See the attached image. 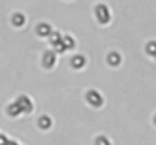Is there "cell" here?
I'll list each match as a JSON object with an SVG mask.
<instances>
[{
	"label": "cell",
	"instance_id": "cell-1",
	"mask_svg": "<svg viewBox=\"0 0 156 145\" xmlns=\"http://www.w3.org/2000/svg\"><path fill=\"white\" fill-rule=\"evenodd\" d=\"M17 105H19V109H20L22 112H31V109H32V104H31L29 98H26V96H22V98L17 101Z\"/></svg>",
	"mask_w": 156,
	"mask_h": 145
},
{
	"label": "cell",
	"instance_id": "cell-2",
	"mask_svg": "<svg viewBox=\"0 0 156 145\" xmlns=\"http://www.w3.org/2000/svg\"><path fill=\"white\" fill-rule=\"evenodd\" d=\"M87 101L92 104V105H101V102H103V99H101V96H100V93L98 92H89L87 93Z\"/></svg>",
	"mask_w": 156,
	"mask_h": 145
},
{
	"label": "cell",
	"instance_id": "cell-3",
	"mask_svg": "<svg viewBox=\"0 0 156 145\" xmlns=\"http://www.w3.org/2000/svg\"><path fill=\"white\" fill-rule=\"evenodd\" d=\"M97 17L100 19V22L106 23V22L109 20V17H110V16H109V12H107V8H106V6H103V5H101V6H98V8H97Z\"/></svg>",
	"mask_w": 156,
	"mask_h": 145
},
{
	"label": "cell",
	"instance_id": "cell-4",
	"mask_svg": "<svg viewBox=\"0 0 156 145\" xmlns=\"http://www.w3.org/2000/svg\"><path fill=\"white\" fill-rule=\"evenodd\" d=\"M54 61H55V55H54L52 52H48V54L44 55V66L51 67V66L54 64Z\"/></svg>",
	"mask_w": 156,
	"mask_h": 145
},
{
	"label": "cell",
	"instance_id": "cell-5",
	"mask_svg": "<svg viewBox=\"0 0 156 145\" xmlns=\"http://www.w3.org/2000/svg\"><path fill=\"white\" fill-rule=\"evenodd\" d=\"M72 66H73V67H83V66H84V58L80 57V55L75 57V58L72 60Z\"/></svg>",
	"mask_w": 156,
	"mask_h": 145
},
{
	"label": "cell",
	"instance_id": "cell-6",
	"mask_svg": "<svg viewBox=\"0 0 156 145\" xmlns=\"http://www.w3.org/2000/svg\"><path fill=\"white\" fill-rule=\"evenodd\" d=\"M38 125H40L41 128H49V127H51V119H49L48 116H43V118H40Z\"/></svg>",
	"mask_w": 156,
	"mask_h": 145
},
{
	"label": "cell",
	"instance_id": "cell-7",
	"mask_svg": "<svg viewBox=\"0 0 156 145\" xmlns=\"http://www.w3.org/2000/svg\"><path fill=\"white\" fill-rule=\"evenodd\" d=\"M12 22H14V25H16V26H22V25L25 23V17H23L22 14H17V16H14V17H12Z\"/></svg>",
	"mask_w": 156,
	"mask_h": 145
},
{
	"label": "cell",
	"instance_id": "cell-8",
	"mask_svg": "<svg viewBox=\"0 0 156 145\" xmlns=\"http://www.w3.org/2000/svg\"><path fill=\"white\" fill-rule=\"evenodd\" d=\"M49 32H51V28L48 25H40L38 26V34L40 35H49Z\"/></svg>",
	"mask_w": 156,
	"mask_h": 145
},
{
	"label": "cell",
	"instance_id": "cell-9",
	"mask_svg": "<svg viewBox=\"0 0 156 145\" xmlns=\"http://www.w3.org/2000/svg\"><path fill=\"white\" fill-rule=\"evenodd\" d=\"M8 110H9V115H12V116H17V115L22 112V110L19 109V105H17V104H14V105H9V107H8Z\"/></svg>",
	"mask_w": 156,
	"mask_h": 145
},
{
	"label": "cell",
	"instance_id": "cell-10",
	"mask_svg": "<svg viewBox=\"0 0 156 145\" xmlns=\"http://www.w3.org/2000/svg\"><path fill=\"white\" fill-rule=\"evenodd\" d=\"M61 43L64 44V47H73V40H72V38H69V37L61 38Z\"/></svg>",
	"mask_w": 156,
	"mask_h": 145
},
{
	"label": "cell",
	"instance_id": "cell-11",
	"mask_svg": "<svg viewBox=\"0 0 156 145\" xmlns=\"http://www.w3.org/2000/svg\"><path fill=\"white\" fill-rule=\"evenodd\" d=\"M109 63L116 66V64L119 63V55H116V54H110V55H109Z\"/></svg>",
	"mask_w": 156,
	"mask_h": 145
},
{
	"label": "cell",
	"instance_id": "cell-12",
	"mask_svg": "<svg viewBox=\"0 0 156 145\" xmlns=\"http://www.w3.org/2000/svg\"><path fill=\"white\" fill-rule=\"evenodd\" d=\"M51 41H52L54 44H57V43L61 41V37H60L58 34H52V35H51Z\"/></svg>",
	"mask_w": 156,
	"mask_h": 145
},
{
	"label": "cell",
	"instance_id": "cell-13",
	"mask_svg": "<svg viewBox=\"0 0 156 145\" xmlns=\"http://www.w3.org/2000/svg\"><path fill=\"white\" fill-rule=\"evenodd\" d=\"M97 145H110V143H109V140H107L106 137H98Z\"/></svg>",
	"mask_w": 156,
	"mask_h": 145
},
{
	"label": "cell",
	"instance_id": "cell-14",
	"mask_svg": "<svg viewBox=\"0 0 156 145\" xmlns=\"http://www.w3.org/2000/svg\"><path fill=\"white\" fill-rule=\"evenodd\" d=\"M55 49H57V52H63L66 47H64V44L60 41V43H57V44H55Z\"/></svg>",
	"mask_w": 156,
	"mask_h": 145
},
{
	"label": "cell",
	"instance_id": "cell-15",
	"mask_svg": "<svg viewBox=\"0 0 156 145\" xmlns=\"http://www.w3.org/2000/svg\"><path fill=\"white\" fill-rule=\"evenodd\" d=\"M147 47H148V52H151V54H156V43H150Z\"/></svg>",
	"mask_w": 156,
	"mask_h": 145
},
{
	"label": "cell",
	"instance_id": "cell-16",
	"mask_svg": "<svg viewBox=\"0 0 156 145\" xmlns=\"http://www.w3.org/2000/svg\"><path fill=\"white\" fill-rule=\"evenodd\" d=\"M6 143H8L6 137H5V136H2V134H0V145H6Z\"/></svg>",
	"mask_w": 156,
	"mask_h": 145
},
{
	"label": "cell",
	"instance_id": "cell-17",
	"mask_svg": "<svg viewBox=\"0 0 156 145\" xmlns=\"http://www.w3.org/2000/svg\"><path fill=\"white\" fill-rule=\"evenodd\" d=\"M6 145H17V143H14V142H8Z\"/></svg>",
	"mask_w": 156,
	"mask_h": 145
}]
</instances>
